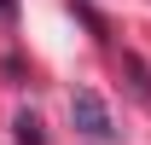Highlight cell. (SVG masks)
<instances>
[{
  "label": "cell",
  "instance_id": "1",
  "mask_svg": "<svg viewBox=\"0 0 151 145\" xmlns=\"http://www.w3.org/2000/svg\"><path fill=\"white\" fill-rule=\"evenodd\" d=\"M70 122L81 139H93V145H111L116 139V122H111V110H105V99H99L93 87H76L70 93Z\"/></svg>",
  "mask_w": 151,
  "mask_h": 145
},
{
  "label": "cell",
  "instance_id": "2",
  "mask_svg": "<svg viewBox=\"0 0 151 145\" xmlns=\"http://www.w3.org/2000/svg\"><path fill=\"white\" fill-rule=\"evenodd\" d=\"M18 145H47V139H41V116H35V110L18 116Z\"/></svg>",
  "mask_w": 151,
  "mask_h": 145
},
{
  "label": "cell",
  "instance_id": "3",
  "mask_svg": "<svg viewBox=\"0 0 151 145\" xmlns=\"http://www.w3.org/2000/svg\"><path fill=\"white\" fill-rule=\"evenodd\" d=\"M18 18V0H0V23H12Z\"/></svg>",
  "mask_w": 151,
  "mask_h": 145
}]
</instances>
